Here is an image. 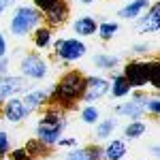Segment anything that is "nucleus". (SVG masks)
Returning <instances> with one entry per match:
<instances>
[{"mask_svg":"<svg viewBox=\"0 0 160 160\" xmlns=\"http://www.w3.org/2000/svg\"><path fill=\"white\" fill-rule=\"evenodd\" d=\"M37 22H38V13L34 11V9L24 7V9H19V11L15 13L11 28H13L15 34H26L28 30H32V28L37 26Z\"/></svg>","mask_w":160,"mask_h":160,"instance_id":"f257e3e1","label":"nucleus"},{"mask_svg":"<svg viewBox=\"0 0 160 160\" xmlns=\"http://www.w3.org/2000/svg\"><path fill=\"white\" fill-rule=\"evenodd\" d=\"M83 90H86V81H83V77L77 75V73H71V75H66V77L60 81V86H58V94L64 96V98H75V96H79Z\"/></svg>","mask_w":160,"mask_h":160,"instance_id":"f03ea898","label":"nucleus"},{"mask_svg":"<svg viewBox=\"0 0 160 160\" xmlns=\"http://www.w3.org/2000/svg\"><path fill=\"white\" fill-rule=\"evenodd\" d=\"M62 128H64V122L58 120V118H53V115H49V118H45L41 122V126H38V139L43 143H53L58 139Z\"/></svg>","mask_w":160,"mask_h":160,"instance_id":"7ed1b4c3","label":"nucleus"},{"mask_svg":"<svg viewBox=\"0 0 160 160\" xmlns=\"http://www.w3.org/2000/svg\"><path fill=\"white\" fill-rule=\"evenodd\" d=\"M149 77V64H139L132 62L126 66V81L128 86H143Z\"/></svg>","mask_w":160,"mask_h":160,"instance_id":"20e7f679","label":"nucleus"},{"mask_svg":"<svg viewBox=\"0 0 160 160\" xmlns=\"http://www.w3.org/2000/svg\"><path fill=\"white\" fill-rule=\"evenodd\" d=\"M56 49L64 60H75V58H81L83 51H86V45L79 43V41H60L56 45Z\"/></svg>","mask_w":160,"mask_h":160,"instance_id":"39448f33","label":"nucleus"},{"mask_svg":"<svg viewBox=\"0 0 160 160\" xmlns=\"http://www.w3.org/2000/svg\"><path fill=\"white\" fill-rule=\"evenodd\" d=\"M22 68H24V73L30 75V77H43V75L47 73L45 62L41 60V58H34V56H28V58L22 62Z\"/></svg>","mask_w":160,"mask_h":160,"instance_id":"423d86ee","label":"nucleus"},{"mask_svg":"<svg viewBox=\"0 0 160 160\" xmlns=\"http://www.w3.org/2000/svg\"><path fill=\"white\" fill-rule=\"evenodd\" d=\"M86 88H88V94H86V100H94L98 98V96H102L105 92H107V81L105 79H90V81H86Z\"/></svg>","mask_w":160,"mask_h":160,"instance_id":"0eeeda50","label":"nucleus"},{"mask_svg":"<svg viewBox=\"0 0 160 160\" xmlns=\"http://www.w3.org/2000/svg\"><path fill=\"white\" fill-rule=\"evenodd\" d=\"M26 115V109H24V102L22 100H15L13 98L9 105H7V118L13 120V122H17V120H22Z\"/></svg>","mask_w":160,"mask_h":160,"instance_id":"6e6552de","label":"nucleus"},{"mask_svg":"<svg viewBox=\"0 0 160 160\" xmlns=\"http://www.w3.org/2000/svg\"><path fill=\"white\" fill-rule=\"evenodd\" d=\"M145 7H148V0H135V2H130L126 9H122L120 15H122V17H137L139 11H143Z\"/></svg>","mask_w":160,"mask_h":160,"instance_id":"1a4fd4ad","label":"nucleus"},{"mask_svg":"<svg viewBox=\"0 0 160 160\" xmlns=\"http://www.w3.org/2000/svg\"><path fill=\"white\" fill-rule=\"evenodd\" d=\"M75 30H77L79 34H92V32L96 30V22H94L92 17H81V19L75 24Z\"/></svg>","mask_w":160,"mask_h":160,"instance_id":"9d476101","label":"nucleus"},{"mask_svg":"<svg viewBox=\"0 0 160 160\" xmlns=\"http://www.w3.org/2000/svg\"><path fill=\"white\" fill-rule=\"evenodd\" d=\"M45 96H47L45 92H32V94H28V96H26V100H24V109H26V113H28L30 109H34L37 105H41V102L45 100Z\"/></svg>","mask_w":160,"mask_h":160,"instance_id":"9b49d317","label":"nucleus"},{"mask_svg":"<svg viewBox=\"0 0 160 160\" xmlns=\"http://www.w3.org/2000/svg\"><path fill=\"white\" fill-rule=\"evenodd\" d=\"M126 154V148H124L122 141H113L109 148H107V158L109 160H120Z\"/></svg>","mask_w":160,"mask_h":160,"instance_id":"f8f14e48","label":"nucleus"},{"mask_svg":"<svg viewBox=\"0 0 160 160\" xmlns=\"http://www.w3.org/2000/svg\"><path fill=\"white\" fill-rule=\"evenodd\" d=\"M98 149H81V152H73L68 160H98Z\"/></svg>","mask_w":160,"mask_h":160,"instance_id":"ddd939ff","label":"nucleus"},{"mask_svg":"<svg viewBox=\"0 0 160 160\" xmlns=\"http://www.w3.org/2000/svg\"><path fill=\"white\" fill-rule=\"evenodd\" d=\"M19 88H22V81L19 79H7V81L0 83V96H7L9 92H15Z\"/></svg>","mask_w":160,"mask_h":160,"instance_id":"4468645a","label":"nucleus"},{"mask_svg":"<svg viewBox=\"0 0 160 160\" xmlns=\"http://www.w3.org/2000/svg\"><path fill=\"white\" fill-rule=\"evenodd\" d=\"M158 15H160V7L156 4V7L152 9V13H149V19L145 22V26H143V28H145V30H158V22H160Z\"/></svg>","mask_w":160,"mask_h":160,"instance_id":"2eb2a0df","label":"nucleus"},{"mask_svg":"<svg viewBox=\"0 0 160 160\" xmlns=\"http://www.w3.org/2000/svg\"><path fill=\"white\" fill-rule=\"evenodd\" d=\"M128 90H130V86H128V81H126L124 77H118V79L113 81V94H115V96H124Z\"/></svg>","mask_w":160,"mask_h":160,"instance_id":"dca6fc26","label":"nucleus"},{"mask_svg":"<svg viewBox=\"0 0 160 160\" xmlns=\"http://www.w3.org/2000/svg\"><path fill=\"white\" fill-rule=\"evenodd\" d=\"M120 113H128V115L137 118V115L141 113V105H139V102H130V105H124V107H120Z\"/></svg>","mask_w":160,"mask_h":160,"instance_id":"f3484780","label":"nucleus"},{"mask_svg":"<svg viewBox=\"0 0 160 160\" xmlns=\"http://www.w3.org/2000/svg\"><path fill=\"white\" fill-rule=\"evenodd\" d=\"M64 13H66V9H64L62 4H56L49 11V19L51 22H60V19H64Z\"/></svg>","mask_w":160,"mask_h":160,"instance_id":"a211bd4d","label":"nucleus"},{"mask_svg":"<svg viewBox=\"0 0 160 160\" xmlns=\"http://www.w3.org/2000/svg\"><path fill=\"white\" fill-rule=\"evenodd\" d=\"M81 118H83V122L92 124V122H96V120H98V111L94 109V107H88V109H83Z\"/></svg>","mask_w":160,"mask_h":160,"instance_id":"6ab92c4d","label":"nucleus"},{"mask_svg":"<svg viewBox=\"0 0 160 160\" xmlns=\"http://www.w3.org/2000/svg\"><path fill=\"white\" fill-rule=\"evenodd\" d=\"M115 30H118V24H102L100 26V37L102 38H111Z\"/></svg>","mask_w":160,"mask_h":160,"instance_id":"aec40b11","label":"nucleus"},{"mask_svg":"<svg viewBox=\"0 0 160 160\" xmlns=\"http://www.w3.org/2000/svg\"><path fill=\"white\" fill-rule=\"evenodd\" d=\"M113 126H115V124H113V120H107V122H102V124L98 126V130H96V132H98V137H107L111 130H113Z\"/></svg>","mask_w":160,"mask_h":160,"instance_id":"412c9836","label":"nucleus"},{"mask_svg":"<svg viewBox=\"0 0 160 160\" xmlns=\"http://www.w3.org/2000/svg\"><path fill=\"white\" fill-rule=\"evenodd\" d=\"M143 130H145L143 124H130V126L126 128V135H128V137H139Z\"/></svg>","mask_w":160,"mask_h":160,"instance_id":"4be33fe9","label":"nucleus"},{"mask_svg":"<svg viewBox=\"0 0 160 160\" xmlns=\"http://www.w3.org/2000/svg\"><path fill=\"white\" fill-rule=\"evenodd\" d=\"M47 43H49V30H38L37 32V45L43 47V45H47Z\"/></svg>","mask_w":160,"mask_h":160,"instance_id":"5701e85b","label":"nucleus"},{"mask_svg":"<svg viewBox=\"0 0 160 160\" xmlns=\"http://www.w3.org/2000/svg\"><path fill=\"white\" fill-rule=\"evenodd\" d=\"M148 79L152 81V86L158 88V64H156V62L149 64V77H148Z\"/></svg>","mask_w":160,"mask_h":160,"instance_id":"b1692460","label":"nucleus"},{"mask_svg":"<svg viewBox=\"0 0 160 160\" xmlns=\"http://www.w3.org/2000/svg\"><path fill=\"white\" fill-rule=\"evenodd\" d=\"M56 4H60V2H58V0H37V7H41L43 11H47V13H49Z\"/></svg>","mask_w":160,"mask_h":160,"instance_id":"393cba45","label":"nucleus"},{"mask_svg":"<svg viewBox=\"0 0 160 160\" xmlns=\"http://www.w3.org/2000/svg\"><path fill=\"white\" fill-rule=\"evenodd\" d=\"M118 62V58H107V56H98L96 58V64H100V66H113Z\"/></svg>","mask_w":160,"mask_h":160,"instance_id":"a878e982","label":"nucleus"},{"mask_svg":"<svg viewBox=\"0 0 160 160\" xmlns=\"http://www.w3.org/2000/svg\"><path fill=\"white\" fill-rule=\"evenodd\" d=\"M9 148V141H7V135L4 132H0V154H4Z\"/></svg>","mask_w":160,"mask_h":160,"instance_id":"bb28decb","label":"nucleus"},{"mask_svg":"<svg viewBox=\"0 0 160 160\" xmlns=\"http://www.w3.org/2000/svg\"><path fill=\"white\" fill-rule=\"evenodd\" d=\"M13 160H30V158L26 156V152L19 149V152H15V154H13Z\"/></svg>","mask_w":160,"mask_h":160,"instance_id":"cd10ccee","label":"nucleus"},{"mask_svg":"<svg viewBox=\"0 0 160 160\" xmlns=\"http://www.w3.org/2000/svg\"><path fill=\"white\" fill-rule=\"evenodd\" d=\"M149 111H152V113H158V100L156 98L149 100Z\"/></svg>","mask_w":160,"mask_h":160,"instance_id":"c85d7f7f","label":"nucleus"},{"mask_svg":"<svg viewBox=\"0 0 160 160\" xmlns=\"http://www.w3.org/2000/svg\"><path fill=\"white\" fill-rule=\"evenodd\" d=\"M2 53H4V38L0 37V56H2Z\"/></svg>","mask_w":160,"mask_h":160,"instance_id":"c756f323","label":"nucleus"},{"mask_svg":"<svg viewBox=\"0 0 160 160\" xmlns=\"http://www.w3.org/2000/svg\"><path fill=\"white\" fill-rule=\"evenodd\" d=\"M4 66H7V62H4V60H0V73H4Z\"/></svg>","mask_w":160,"mask_h":160,"instance_id":"7c9ffc66","label":"nucleus"},{"mask_svg":"<svg viewBox=\"0 0 160 160\" xmlns=\"http://www.w3.org/2000/svg\"><path fill=\"white\" fill-rule=\"evenodd\" d=\"M83 2H92V0H83Z\"/></svg>","mask_w":160,"mask_h":160,"instance_id":"2f4dec72","label":"nucleus"}]
</instances>
